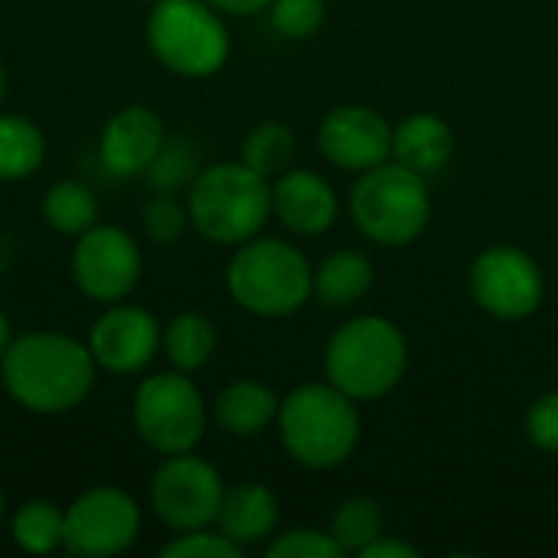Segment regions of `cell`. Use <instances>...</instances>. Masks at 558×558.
Instances as JSON below:
<instances>
[{
  "mask_svg": "<svg viewBox=\"0 0 558 558\" xmlns=\"http://www.w3.org/2000/svg\"><path fill=\"white\" fill-rule=\"evenodd\" d=\"M163 141L167 131L160 114L147 105H128L108 118L98 154L114 177H144Z\"/></svg>",
  "mask_w": 558,
  "mask_h": 558,
  "instance_id": "9a60e30c",
  "label": "cell"
},
{
  "mask_svg": "<svg viewBox=\"0 0 558 558\" xmlns=\"http://www.w3.org/2000/svg\"><path fill=\"white\" fill-rule=\"evenodd\" d=\"M268 13L275 33L284 39H311L327 20L324 0H271Z\"/></svg>",
  "mask_w": 558,
  "mask_h": 558,
  "instance_id": "f1b7e54d",
  "label": "cell"
},
{
  "mask_svg": "<svg viewBox=\"0 0 558 558\" xmlns=\"http://www.w3.org/2000/svg\"><path fill=\"white\" fill-rule=\"evenodd\" d=\"M363 558H418V549L405 539H396V536H379L376 543H369L363 553Z\"/></svg>",
  "mask_w": 558,
  "mask_h": 558,
  "instance_id": "d6a6232c",
  "label": "cell"
},
{
  "mask_svg": "<svg viewBox=\"0 0 558 558\" xmlns=\"http://www.w3.org/2000/svg\"><path fill=\"white\" fill-rule=\"evenodd\" d=\"M141 271H144L141 248L124 229L95 222L88 232L78 235V245L72 252V278L88 301L98 304L124 301L137 288Z\"/></svg>",
  "mask_w": 558,
  "mask_h": 558,
  "instance_id": "7c38bea8",
  "label": "cell"
},
{
  "mask_svg": "<svg viewBox=\"0 0 558 558\" xmlns=\"http://www.w3.org/2000/svg\"><path fill=\"white\" fill-rule=\"evenodd\" d=\"M10 340H13V337H10V320H7V314L0 311V356L7 353Z\"/></svg>",
  "mask_w": 558,
  "mask_h": 558,
  "instance_id": "e575fe53",
  "label": "cell"
},
{
  "mask_svg": "<svg viewBox=\"0 0 558 558\" xmlns=\"http://www.w3.org/2000/svg\"><path fill=\"white\" fill-rule=\"evenodd\" d=\"M242 163H248L265 180H278L294 167V134L278 121L252 128L242 141Z\"/></svg>",
  "mask_w": 558,
  "mask_h": 558,
  "instance_id": "d4e9b609",
  "label": "cell"
},
{
  "mask_svg": "<svg viewBox=\"0 0 558 558\" xmlns=\"http://www.w3.org/2000/svg\"><path fill=\"white\" fill-rule=\"evenodd\" d=\"M222 497H226L222 474L209 461L196 458L193 451L163 458V464L150 477V507L157 520L173 533L213 526Z\"/></svg>",
  "mask_w": 558,
  "mask_h": 558,
  "instance_id": "9c48e42d",
  "label": "cell"
},
{
  "mask_svg": "<svg viewBox=\"0 0 558 558\" xmlns=\"http://www.w3.org/2000/svg\"><path fill=\"white\" fill-rule=\"evenodd\" d=\"M330 533L343 553H363L386 533V513L373 497H350L337 507L330 520Z\"/></svg>",
  "mask_w": 558,
  "mask_h": 558,
  "instance_id": "484cf974",
  "label": "cell"
},
{
  "mask_svg": "<svg viewBox=\"0 0 558 558\" xmlns=\"http://www.w3.org/2000/svg\"><path fill=\"white\" fill-rule=\"evenodd\" d=\"M409 369V343L402 330L379 314H363L343 324L327 350L324 373L327 383L347 392L353 402H369L389 396Z\"/></svg>",
  "mask_w": 558,
  "mask_h": 558,
  "instance_id": "3957f363",
  "label": "cell"
},
{
  "mask_svg": "<svg viewBox=\"0 0 558 558\" xmlns=\"http://www.w3.org/2000/svg\"><path fill=\"white\" fill-rule=\"evenodd\" d=\"M206 3L229 16H252V13H262L271 7V0H206Z\"/></svg>",
  "mask_w": 558,
  "mask_h": 558,
  "instance_id": "836d02e7",
  "label": "cell"
},
{
  "mask_svg": "<svg viewBox=\"0 0 558 558\" xmlns=\"http://www.w3.org/2000/svg\"><path fill=\"white\" fill-rule=\"evenodd\" d=\"M373 288V262L363 252L340 248L330 252L314 268V298L324 307H353L360 304Z\"/></svg>",
  "mask_w": 558,
  "mask_h": 558,
  "instance_id": "ffe728a7",
  "label": "cell"
},
{
  "mask_svg": "<svg viewBox=\"0 0 558 558\" xmlns=\"http://www.w3.org/2000/svg\"><path fill=\"white\" fill-rule=\"evenodd\" d=\"M268 558H340L347 556L340 549V543L333 539V533L327 530H311V526H301V530H288L281 533L278 539L268 543L265 549Z\"/></svg>",
  "mask_w": 558,
  "mask_h": 558,
  "instance_id": "f546056e",
  "label": "cell"
},
{
  "mask_svg": "<svg viewBox=\"0 0 558 558\" xmlns=\"http://www.w3.org/2000/svg\"><path fill=\"white\" fill-rule=\"evenodd\" d=\"M245 553L242 546H235L226 533H213L206 530H190V533H177L163 549V558H239Z\"/></svg>",
  "mask_w": 558,
  "mask_h": 558,
  "instance_id": "4dcf8cb0",
  "label": "cell"
},
{
  "mask_svg": "<svg viewBox=\"0 0 558 558\" xmlns=\"http://www.w3.org/2000/svg\"><path fill=\"white\" fill-rule=\"evenodd\" d=\"M141 536V507L118 487H92L65 507L62 549L82 558L128 553Z\"/></svg>",
  "mask_w": 558,
  "mask_h": 558,
  "instance_id": "8fae6325",
  "label": "cell"
},
{
  "mask_svg": "<svg viewBox=\"0 0 558 558\" xmlns=\"http://www.w3.org/2000/svg\"><path fill=\"white\" fill-rule=\"evenodd\" d=\"M190 226L216 245H242L271 219V180L248 163H213L196 173L186 196Z\"/></svg>",
  "mask_w": 558,
  "mask_h": 558,
  "instance_id": "277c9868",
  "label": "cell"
},
{
  "mask_svg": "<svg viewBox=\"0 0 558 558\" xmlns=\"http://www.w3.org/2000/svg\"><path fill=\"white\" fill-rule=\"evenodd\" d=\"M216 523L235 546H258L278 530V497L265 484H239L226 490Z\"/></svg>",
  "mask_w": 558,
  "mask_h": 558,
  "instance_id": "ac0fdd59",
  "label": "cell"
},
{
  "mask_svg": "<svg viewBox=\"0 0 558 558\" xmlns=\"http://www.w3.org/2000/svg\"><path fill=\"white\" fill-rule=\"evenodd\" d=\"M196 173H199V154L190 141H180V137L163 141V147L144 170L147 183L157 193H177V190L190 186L196 180Z\"/></svg>",
  "mask_w": 558,
  "mask_h": 558,
  "instance_id": "4316f807",
  "label": "cell"
},
{
  "mask_svg": "<svg viewBox=\"0 0 558 558\" xmlns=\"http://www.w3.org/2000/svg\"><path fill=\"white\" fill-rule=\"evenodd\" d=\"M471 298L497 320H523L539 311L546 278L520 245H490L471 265Z\"/></svg>",
  "mask_w": 558,
  "mask_h": 558,
  "instance_id": "30bf717a",
  "label": "cell"
},
{
  "mask_svg": "<svg viewBox=\"0 0 558 558\" xmlns=\"http://www.w3.org/2000/svg\"><path fill=\"white\" fill-rule=\"evenodd\" d=\"M226 288L255 317H291L314 298V268L298 245L255 235L235 248Z\"/></svg>",
  "mask_w": 558,
  "mask_h": 558,
  "instance_id": "5b68a950",
  "label": "cell"
},
{
  "mask_svg": "<svg viewBox=\"0 0 558 558\" xmlns=\"http://www.w3.org/2000/svg\"><path fill=\"white\" fill-rule=\"evenodd\" d=\"M3 88H7V75H3V65H0V101H3Z\"/></svg>",
  "mask_w": 558,
  "mask_h": 558,
  "instance_id": "d590c367",
  "label": "cell"
},
{
  "mask_svg": "<svg viewBox=\"0 0 558 558\" xmlns=\"http://www.w3.org/2000/svg\"><path fill=\"white\" fill-rule=\"evenodd\" d=\"M160 347L170 360L173 369L180 373H196L209 363L213 350H216V327L206 314H196V311H183L177 314L163 337H160Z\"/></svg>",
  "mask_w": 558,
  "mask_h": 558,
  "instance_id": "44dd1931",
  "label": "cell"
},
{
  "mask_svg": "<svg viewBox=\"0 0 558 558\" xmlns=\"http://www.w3.org/2000/svg\"><path fill=\"white\" fill-rule=\"evenodd\" d=\"M141 222H144V232L150 242L157 245H170L177 242L186 226H190V209L173 199V193H157L144 203V213H141Z\"/></svg>",
  "mask_w": 558,
  "mask_h": 558,
  "instance_id": "83f0119b",
  "label": "cell"
},
{
  "mask_svg": "<svg viewBox=\"0 0 558 558\" xmlns=\"http://www.w3.org/2000/svg\"><path fill=\"white\" fill-rule=\"evenodd\" d=\"M3 513H7V497H3V490H0V523H3Z\"/></svg>",
  "mask_w": 558,
  "mask_h": 558,
  "instance_id": "8d00e7d4",
  "label": "cell"
},
{
  "mask_svg": "<svg viewBox=\"0 0 558 558\" xmlns=\"http://www.w3.org/2000/svg\"><path fill=\"white\" fill-rule=\"evenodd\" d=\"M98 363L88 343L69 333H23L13 337L0 356L3 389L16 405L36 415H62L78 409L95 386Z\"/></svg>",
  "mask_w": 558,
  "mask_h": 558,
  "instance_id": "6da1fadb",
  "label": "cell"
},
{
  "mask_svg": "<svg viewBox=\"0 0 558 558\" xmlns=\"http://www.w3.org/2000/svg\"><path fill=\"white\" fill-rule=\"evenodd\" d=\"M278 435L284 451L311 468H340L360 445L356 402L330 383H304L278 405Z\"/></svg>",
  "mask_w": 558,
  "mask_h": 558,
  "instance_id": "7a4b0ae2",
  "label": "cell"
},
{
  "mask_svg": "<svg viewBox=\"0 0 558 558\" xmlns=\"http://www.w3.org/2000/svg\"><path fill=\"white\" fill-rule=\"evenodd\" d=\"M43 219L62 235H82L98 222V199L85 183L59 180L43 196Z\"/></svg>",
  "mask_w": 558,
  "mask_h": 558,
  "instance_id": "cb8c5ba5",
  "label": "cell"
},
{
  "mask_svg": "<svg viewBox=\"0 0 558 558\" xmlns=\"http://www.w3.org/2000/svg\"><path fill=\"white\" fill-rule=\"evenodd\" d=\"M144 36L157 62L183 78L216 75L232 52L222 13L206 0H157Z\"/></svg>",
  "mask_w": 558,
  "mask_h": 558,
  "instance_id": "52a82bcc",
  "label": "cell"
},
{
  "mask_svg": "<svg viewBox=\"0 0 558 558\" xmlns=\"http://www.w3.org/2000/svg\"><path fill=\"white\" fill-rule=\"evenodd\" d=\"M278 405H281V399L275 396L271 386H265L258 379H235L216 396L213 418L222 432H229L235 438H255L271 422H278Z\"/></svg>",
  "mask_w": 558,
  "mask_h": 558,
  "instance_id": "d6986e66",
  "label": "cell"
},
{
  "mask_svg": "<svg viewBox=\"0 0 558 558\" xmlns=\"http://www.w3.org/2000/svg\"><path fill=\"white\" fill-rule=\"evenodd\" d=\"M340 199L333 186L304 167L284 170L271 183V216L294 235H320L337 222Z\"/></svg>",
  "mask_w": 558,
  "mask_h": 558,
  "instance_id": "2e32d148",
  "label": "cell"
},
{
  "mask_svg": "<svg viewBox=\"0 0 558 558\" xmlns=\"http://www.w3.org/2000/svg\"><path fill=\"white\" fill-rule=\"evenodd\" d=\"M160 337V324L150 311L118 301L92 324L88 350L98 369L114 376H134L154 363Z\"/></svg>",
  "mask_w": 558,
  "mask_h": 558,
  "instance_id": "5bb4252c",
  "label": "cell"
},
{
  "mask_svg": "<svg viewBox=\"0 0 558 558\" xmlns=\"http://www.w3.org/2000/svg\"><path fill=\"white\" fill-rule=\"evenodd\" d=\"M320 154L350 173H366L392 157V128L369 105H340L317 128Z\"/></svg>",
  "mask_w": 558,
  "mask_h": 558,
  "instance_id": "4fadbf2b",
  "label": "cell"
},
{
  "mask_svg": "<svg viewBox=\"0 0 558 558\" xmlns=\"http://www.w3.org/2000/svg\"><path fill=\"white\" fill-rule=\"evenodd\" d=\"M350 213L356 229L389 248L412 245L432 219V196L422 173L396 163H379L360 173L350 193Z\"/></svg>",
  "mask_w": 558,
  "mask_h": 558,
  "instance_id": "8992f818",
  "label": "cell"
},
{
  "mask_svg": "<svg viewBox=\"0 0 558 558\" xmlns=\"http://www.w3.org/2000/svg\"><path fill=\"white\" fill-rule=\"evenodd\" d=\"M526 435L539 451L558 454V389L533 402V409L526 412Z\"/></svg>",
  "mask_w": 558,
  "mask_h": 558,
  "instance_id": "1f68e13d",
  "label": "cell"
},
{
  "mask_svg": "<svg viewBox=\"0 0 558 558\" xmlns=\"http://www.w3.org/2000/svg\"><path fill=\"white\" fill-rule=\"evenodd\" d=\"M46 160L43 131L23 114H0V180H26Z\"/></svg>",
  "mask_w": 558,
  "mask_h": 558,
  "instance_id": "7402d4cb",
  "label": "cell"
},
{
  "mask_svg": "<svg viewBox=\"0 0 558 558\" xmlns=\"http://www.w3.org/2000/svg\"><path fill=\"white\" fill-rule=\"evenodd\" d=\"M454 154V131L451 124L435 111H415L399 128H392V157L422 173H438Z\"/></svg>",
  "mask_w": 558,
  "mask_h": 558,
  "instance_id": "e0dca14e",
  "label": "cell"
},
{
  "mask_svg": "<svg viewBox=\"0 0 558 558\" xmlns=\"http://www.w3.org/2000/svg\"><path fill=\"white\" fill-rule=\"evenodd\" d=\"M131 412L141 441L163 458L193 451L206 435L203 392L180 369L147 376L134 392Z\"/></svg>",
  "mask_w": 558,
  "mask_h": 558,
  "instance_id": "ba28073f",
  "label": "cell"
},
{
  "mask_svg": "<svg viewBox=\"0 0 558 558\" xmlns=\"http://www.w3.org/2000/svg\"><path fill=\"white\" fill-rule=\"evenodd\" d=\"M13 543L29 556H49L62 549L65 539V510L52 500H26L10 520Z\"/></svg>",
  "mask_w": 558,
  "mask_h": 558,
  "instance_id": "603a6c76",
  "label": "cell"
}]
</instances>
